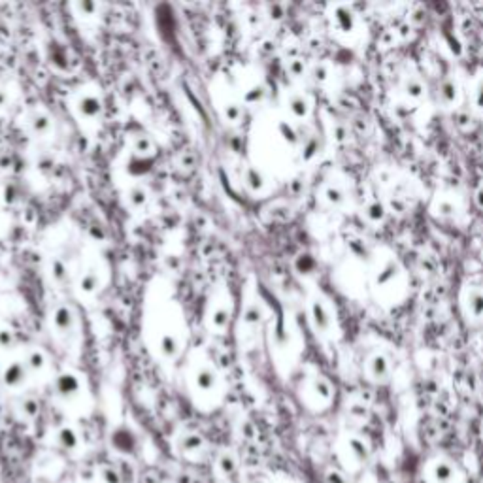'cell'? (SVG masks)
Masks as SVG:
<instances>
[{"label": "cell", "instance_id": "obj_1", "mask_svg": "<svg viewBox=\"0 0 483 483\" xmlns=\"http://www.w3.org/2000/svg\"><path fill=\"white\" fill-rule=\"evenodd\" d=\"M459 306L462 317L469 325L483 323V286L469 283L461 289L459 294Z\"/></svg>", "mask_w": 483, "mask_h": 483}, {"label": "cell", "instance_id": "obj_2", "mask_svg": "<svg viewBox=\"0 0 483 483\" xmlns=\"http://www.w3.org/2000/svg\"><path fill=\"white\" fill-rule=\"evenodd\" d=\"M425 480L429 483H461V472L455 462L438 457L425 466Z\"/></svg>", "mask_w": 483, "mask_h": 483}, {"label": "cell", "instance_id": "obj_3", "mask_svg": "<svg viewBox=\"0 0 483 483\" xmlns=\"http://www.w3.org/2000/svg\"><path fill=\"white\" fill-rule=\"evenodd\" d=\"M310 319L314 329L321 334V336H330L334 330V317H332V310L329 306V301H325L323 297H314L310 301Z\"/></svg>", "mask_w": 483, "mask_h": 483}, {"label": "cell", "instance_id": "obj_4", "mask_svg": "<svg viewBox=\"0 0 483 483\" xmlns=\"http://www.w3.org/2000/svg\"><path fill=\"white\" fill-rule=\"evenodd\" d=\"M365 376L366 380L370 383H376V385L387 383L391 380V376H393V363L389 359L387 353H372L365 363Z\"/></svg>", "mask_w": 483, "mask_h": 483}, {"label": "cell", "instance_id": "obj_5", "mask_svg": "<svg viewBox=\"0 0 483 483\" xmlns=\"http://www.w3.org/2000/svg\"><path fill=\"white\" fill-rule=\"evenodd\" d=\"M400 272H402V268H400V263H398V259L395 255L380 257L372 274L374 287L385 289L391 283H395L398 276H400Z\"/></svg>", "mask_w": 483, "mask_h": 483}, {"label": "cell", "instance_id": "obj_6", "mask_svg": "<svg viewBox=\"0 0 483 483\" xmlns=\"http://www.w3.org/2000/svg\"><path fill=\"white\" fill-rule=\"evenodd\" d=\"M436 100L444 110H453L461 100V85L453 74H449L446 78H442L436 87Z\"/></svg>", "mask_w": 483, "mask_h": 483}, {"label": "cell", "instance_id": "obj_7", "mask_svg": "<svg viewBox=\"0 0 483 483\" xmlns=\"http://www.w3.org/2000/svg\"><path fill=\"white\" fill-rule=\"evenodd\" d=\"M431 213L440 221H457L461 215V208L453 195L449 193H438L431 204Z\"/></svg>", "mask_w": 483, "mask_h": 483}, {"label": "cell", "instance_id": "obj_8", "mask_svg": "<svg viewBox=\"0 0 483 483\" xmlns=\"http://www.w3.org/2000/svg\"><path fill=\"white\" fill-rule=\"evenodd\" d=\"M332 19H334V27L344 34H352L357 29V14L353 12L352 6H345V4H338L332 10Z\"/></svg>", "mask_w": 483, "mask_h": 483}, {"label": "cell", "instance_id": "obj_9", "mask_svg": "<svg viewBox=\"0 0 483 483\" xmlns=\"http://www.w3.org/2000/svg\"><path fill=\"white\" fill-rule=\"evenodd\" d=\"M323 202L330 208H344L350 202V193L345 191L342 183L329 182L321 191Z\"/></svg>", "mask_w": 483, "mask_h": 483}, {"label": "cell", "instance_id": "obj_10", "mask_svg": "<svg viewBox=\"0 0 483 483\" xmlns=\"http://www.w3.org/2000/svg\"><path fill=\"white\" fill-rule=\"evenodd\" d=\"M400 91L410 100H421L425 96V85L418 74H404L400 80Z\"/></svg>", "mask_w": 483, "mask_h": 483}, {"label": "cell", "instance_id": "obj_11", "mask_svg": "<svg viewBox=\"0 0 483 483\" xmlns=\"http://www.w3.org/2000/svg\"><path fill=\"white\" fill-rule=\"evenodd\" d=\"M310 393H312V396H314L315 400L319 404H329L330 398H332V385L329 383V380L327 378H323V376H315V378H312V381H310Z\"/></svg>", "mask_w": 483, "mask_h": 483}, {"label": "cell", "instance_id": "obj_12", "mask_svg": "<svg viewBox=\"0 0 483 483\" xmlns=\"http://www.w3.org/2000/svg\"><path fill=\"white\" fill-rule=\"evenodd\" d=\"M363 217H365L370 225H381L385 217H387V208L380 200H368L363 206Z\"/></svg>", "mask_w": 483, "mask_h": 483}, {"label": "cell", "instance_id": "obj_13", "mask_svg": "<svg viewBox=\"0 0 483 483\" xmlns=\"http://www.w3.org/2000/svg\"><path fill=\"white\" fill-rule=\"evenodd\" d=\"M470 104H472V110L483 116V70H480L477 76H474V80H472V85H470Z\"/></svg>", "mask_w": 483, "mask_h": 483}, {"label": "cell", "instance_id": "obj_14", "mask_svg": "<svg viewBox=\"0 0 483 483\" xmlns=\"http://www.w3.org/2000/svg\"><path fill=\"white\" fill-rule=\"evenodd\" d=\"M347 451L352 455V459H355V462H365L368 459V447L361 438L357 436H350L347 438Z\"/></svg>", "mask_w": 483, "mask_h": 483}, {"label": "cell", "instance_id": "obj_15", "mask_svg": "<svg viewBox=\"0 0 483 483\" xmlns=\"http://www.w3.org/2000/svg\"><path fill=\"white\" fill-rule=\"evenodd\" d=\"M289 110L293 114L297 119H304L308 118L310 114V103H308L306 96L302 95H293L289 98Z\"/></svg>", "mask_w": 483, "mask_h": 483}, {"label": "cell", "instance_id": "obj_16", "mask_svg": "<svg viewBox=\"0 0 483 483\" xmlns=\"http://www.w3.org/2000/svg\"><path fill=\"white\" fill-rule=\"evenodd\" d=\"M57 442H59V446L63 447V449L72 451V449H76L78 444H80V436H78V432L74 431V429L65 427V429H61L59 434H57Z\"/></svg>", "mask_w": 483, "mask_h": 483}, {"label": "cell", "instance_id": "obj_17", "mask_svg": "<svg viewBox=\"0 0 483 483\" xmlns=\"http://www.w3.org/2000/svg\"><path fill=\"white\" fill-rule=\"evenodd\" d=\"M182 447L185 451H189V455H193L204 449V440L200 438L198 434H187V436L183 438Z\"/></svg>", "mask_w": 483, "mask_h": 483}, {"label": "cell", "instance_id": "obj_18", "mask_svg": "<svg viewBox=\"0 0 483 483\" xmlns=\"http://www.w3.org/2000/svg\"><path fill=\"white\" fill-rule=\"evenodd\" d=\"M100 480H103V483H121L123 482L121 474H119L118 470L114 469V466H104V469H100Z\"/></svg>", "mask_w": 483, "mask_h": 483}, {"label": "cell", "instance_id": "obj_19", "mask_svg": "<svg viewBox=\"0 0 483 483\" xmlns=\"http://www.w3.org/2000/svg\"><path fill=\"white\" fill-rule=\"evenodd\" d=\"M219 472L223 476H233L236 472V462L230 455H223L219 459Z\"/></svg>", "mask_w": 483, "mask_h": 483}, {"label": "cell", "instance_id": "obj_20", "mask_svg": "<svg viewBox=\"0 0 483 483\" xmlns=\"http://www.w3.org/2000/svg\"><path fill=\"white\" fill-rule=\"evenodd\" d=\"M74 391H78V381L72 380V378H61L59 381V393L61 395H72Z\"/></svg>", "mask_w": 483, "mask_h": 483}, {"label": "cell", "instance_id": "obj_21", "mask_svg": "<svg viewBox=\"0 0 483 483\" xmlns=\"http://www.w3.org/2000/svg\"><path fill=\"white\" fill-rule=\"evenodd\" d=\"M312 74H314V80L321 83V81H325V80H327V78H329V66H327V65H317L314 68V72H312Z\"/></svg>", "mask_w": 483, "mask_h": 483}]
</instances>
